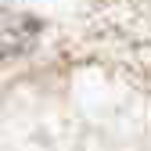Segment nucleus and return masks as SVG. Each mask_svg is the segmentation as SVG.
Segmentation results:
<instances>
[{
    "mask_svg": "<svg viewBox=\"0 0 151 151\" xmlns=\"http://www.w3.org/2000/svg\"><path fill=\"white\" fill-rule=\"evenodd\" d=\"M40 25L32 18H22V14H0V61L4 58H18L25 54L36 40Z\"/></svg>",
    "mask_w": 151,
    "mask_h": 151,
    "instance_id": "obj_1",
    "label": "nucleus"
}]
</instances>
